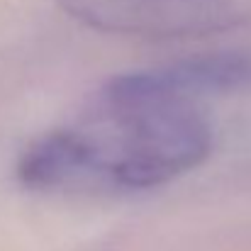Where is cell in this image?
I'll use <instances>...</instances> for the list:
<instances>
[{"mask_svg": "<svg viewBox=\"0 0 251 251\" xmlns=\"http://www.w3.org/2000/svg\"><path fill=\"white\" fill-rule=\"evenodd\" d=\"M251 81V56L222 54L112 78L66 125L34 139L17 178L34 190L127 193L166 185L212 149L202 93Z\"/></svg>", "mask_w": 251, "mask_h": 251, "instance_id": "obj_1", "label": "cell"}, {"mask_svg": "<svg viewBox=\"0 0 251 251\" xmlns=\"http://www.w3.org/2000/svg\"><path fill=\"white\" fill-rule=\"evenodd\" d=\"M59 5L93 29L144 39L205 37L251 22V0H59Z\"/></svg>", "mask_w": 251, "mask_h": 251, "instance_id": "obj_2", "label": "cell"}]
</instances>
